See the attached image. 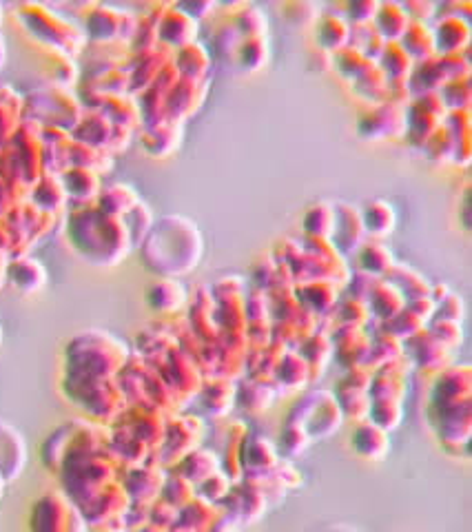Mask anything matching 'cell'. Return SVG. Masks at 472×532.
<instances>
[]
</instances>
